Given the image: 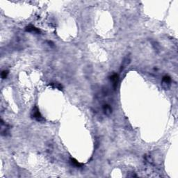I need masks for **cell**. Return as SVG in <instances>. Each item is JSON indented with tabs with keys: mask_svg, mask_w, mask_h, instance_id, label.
Instances as JSON below:
<instances>
[{
	"mask_svg": "<svg viewBox=\"0 0 178 178\" xmlns=\"http://www.w3.org/2000/svg\"><path fill=\"white\" fill-rule=\"evenodd\" d=\"M70 162L71 163L73 166L77 167V168H81V167L83 166V164H81L79 161L75 159V158H70Z\"/></svg>",
	"mask_w": 178,
	"mask_h": 178,
	"instance_id": "5b68a950",
	"label": "cell"
},
{
	"mask_svg": "<svg viewBox=\"0 0 178 178\" xmlns=\"http://www.w3.org/2000/svg\"><path fill=\"white\" fill-rule=\"evenodd\" d=\"M25 31H28V32H34V33H40V29H38V28H36V27L33 26V25H29L27 27H26Z\"/></svg>",
	"mask_w": 178,
	"mask_h": 178,
	"instance_id": "277c9868",
	"label": "cell"
},
{
	"mask_svg": "<svg viewBox=\"0 0 178 178\" xmlns=\"http://www.w3.org/2000/svg\"><path fill=\"white\" fill-rule=\"evenodd\" d=\"M103 111L106 115H110L112 111V108L108 104H105L103 106Z\"/></svg>",
	"mask_w": 178,
	"mask_h": 178,
	"instance_id": "8992f818",
	"label": "cell"
},
{
	"mask_svg": "<svg viewBox=\"0 0 178 178\" xmlns=\"http://www.w3.org/2000/svg\"><path fill=\"white\" fill-rule=\"evenodd\" d=\"M110 80H111V83H112V85H113V87H114V89L116 88L117 85H118V81H119V77H118V75L117 74H114L113 75H111L110 77Z\"/></svg>",
	"mask_w": 178,
	"mask_h": 178,
	"instance_id": "3957f363",
	"label": "cell"
},
{
	"mask_svg": "<svg viewBox=\"0 0 178 178\" xmlns=\"http://www.w3.org/2000/svg\"><path fill=\"white\" fill-rule=\"evenodd\" d=\"M129 63H130V58H129V56H127V57L124 59V61H122V65H121V68H120V71H122V70L124 69L125 67L127 66Z\"/></svg>",
	"mask_w": 178,
	"mask_h": 178,
	"instance_id": "52a82bcc",
	"label": "cell"
},
{
	"mask_svg": "<svg viewBox=\"0 0 178 178\" xmlns=\"http://www.w3.org/2000/svg\"><path fill=\"white\" fill-rule=\"evenodd\" d=\"M31 116L33 118L38 121V122H41V121H43L44 120V118L40 114V112L39 111L38 108L37 106H35L34 108H33L32 110V112H31Z\"/></svg>",
	"mask_w": 178,
	"mask_h": 178,
	"instance_id": "6da1fadb",
	"label": "cell"
},
{
	"mask_svg": "<svg viewBox=\"0 0 178 178\" xmlns=\"http://www.w3.org/2000/svg\"><path fill=\"white\" fill-rule=\"evenodd\" d=\"M50 86H51L53 88H54L58 89V90H62L63 89L62 85L58 83H51L50 84Z\"/></svg>",
	"mask_w": 178,
	"mask_h": 178,
	"instance_id": "ba28073f",
	"label": "cell"
},
{
	"mask_svg": "<svg viewBox=\"0 0 178 178\" xmlns=\"http://www.w3.org/2000/svg\"><path fill=\"white\" fill-rule=\"evenodd\" d=\"M171 83V79L169 76H164L162 79V86L166 89L168 88L170 86Z\"/></svg>",
	"mask_w": 178,
	"mask_h": 178,
	"instance_id": "7a4b0ae2",
	"label": "cell"
},
{
	"mask_svg": "<svg viewBox=\"0 0 178 178\" xmlns=\"http://www.w3.org/2000/svg\"><path fill=\"white\" fill-rule=\"evenodd\" d=\"M8 75V70H4V71H2V74H1V77H2V79H6V78L7 77Z\"/></svg>",
	"mask_w": 178,
	"mask_h": 178,
	"instance_id": "9c48e42d",
	"label": "cell"
}]
</instances>
